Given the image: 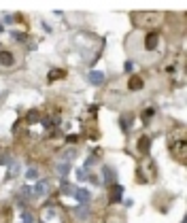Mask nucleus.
I'll list each match as a JSON object with an SVG mask.
<instances>
[{
  "instance_id": "nucleus-8",
  "label": "nucleus",
  "mask_w": 187,
  "mask_h": 223,
  "mask_svg": "<svg viewBox=\"0 0 187 223\" xmlns=\"http://www.w3.org/2000/svg\"><path fill=\"white\" fill-rule=\"evenodd\" d=\"M142 85H145V81H142L140 77H132V79H130V83H128V87L132 89V92H136V89H140Z\"/></svg>"
},
{
  "instance_id": "nucleus-17",
  "label": "nucleus",
  "mask_w": 187,
  "mask_h": 223,
  "mask_svg": "<svg viewBox=\"0 0 187 223\" xmlns=\"http://www.w3.org/2000/svg\"><path fill=\"white\" fill-rule=\"evenodd\" d=\"M123 68H126V72H130L132 68H134V62H126V66H123Z\"/></svg>"
},
{
  "instance_id": "nucleus-5",
  "label": "nucleus",
  "mask_w": 187,
  "mask_h": 223,
  "mask_svg": "<svg viewBox=\"0 0 187 223\" xmlns=\"http://www.w3.org/2000/svg\"><path fill=\"white\" fill-rule=\"evenodd\" d=\"M0 64H2V66H13V64H15V58H13L9 51H0Z\"/></svg>"
},
{
  "instance_id": "nucleus-18",
  "label": "nucleus",
  "mask_w": 187,
  "mask_h": 223,
  "mask_svg": "<svg viewBox=\"0 0 187 223\" xmlns=\"http://www.w3.org/2000/svg\"><path fill=\"white\" fill-rule=\"evenodd\" d=\"M77 176H79V181H83V178H85V170H79V172H77Z\"/></svg>"
},
{
  "instance_id": "nucleus-12",
  "label": "nucleus",
  "mask_w": 187,
  "mask_h": 223,
  "mask_svg": "<svg viewBox=\"0 0 187 223\" xmlns=\"http://www.w3.org/2000/svg\"><path fill=\"white\" fill-rule=\"evenodd\" d=\"M55 170H58V174H68V172H70V166L68 164H58Z\"/></svg>"
},
{
  "instance_id": "nucleus-15",
  "label": "nucleus",
  "mask_w": 187,
  "mask_h": 223,
  "mask_svg": "<svg viewBox=\"0 0 187 223\" xmlns=\"http://www.w3.org/2000/svg\"><path fill=\"white\" fill-rule=\"evenodd\" d=\"M58 77H64V72L62 70H51L49 72V81H53V79H58Z\"/></svg>"
},
{
  "instance_id": "nucleus-9",
  "label": "nucleus",
  "mask_w": 187,
  "mask_h": 223,
  "mask_svg": "<svg viewBox=\"0 0 187 223\" xmlns=\"http://www.w3.org/2000/svg\"><path fill=\"white\" fill-rule=\"evenodd\" d=\"M145 45H147V49H155V45H157V34H155V32H149Z\"/></svg>"
},
{
  "instance_id": "nucleus-7",
  "label": "nucleus",
  "mask_w": 187,
  "mask_h": 223,
  "mask_svg": "<svg viewBox=\"0 0 187 223\" xmlns=\"http://www.w3.org/2000/svg\"><path fill=\"white\" fill-rule=\"evenodd\" d=\"M102 178H104V183H115V172L108 166H104L102 168Z\"/></svg>"
},
{
  "instance_id": "nucleus-16",
  "label": "nucleus",
  "mask_w": 187,
  "mask_h": 223,
  "mask_svg": "<svg viewBox=\"0 0 187 223\" xmlns=\"http://www.w3.org/2000/svg\"><path fill=\"white\" fill-rule=\"evenodd\" d=\"M74 155H77V151H66V153H64V157H66V159H72Z\"/></svg>"
},
{
  "instance_id": "nucleus-14",
  "label": "nucleus",
  "mask_w": 187,
  "mask_h": 223,
  "mask_svg": "<svg viewBox=\"0 0 187 223\" xmlns=\"http://www.w3.org/2000/svg\"><path fill=\"white\" fill-rule=\"evenodd\" d=\"M26 176H28V178H30V181H34L36 176H38V170H36V168H30V170H28V172H26Z\"/></svg>"
},
{
  "instance_id": "nucleus-13",
  "label": "nucleus",
  "mask_w": 187,
  "mask_h": 223,
  "mask_svg": "<svg viewBox=\"0 0 187 223\" xmlns=\"http://www.w3.org/2000/svg\"><path fill=\"white\" fill-rule=\"evenodd\" d=\"M62 191H64V193H74V191H77V189L72 187V185H68V183H66V181H64V185H62Z\"/></svg>"
},
{
  "instance_id": "nucleus-3",
  "label": "nucleus",
  "mask_w": 187,
  "mask_h": 223,
  "mask_svg": "<svg viewBox=\"0 0 187 223\" xmlns=\"http://www.w3.org/2000/svg\"><path fill=\"white\" fill-rule=\"evenodd\" d=\"M49 187H51V183H49V181H38L32 191H34V196H45L47 191H49Z\"/></svg>"
},
{
  "instance_id": "nucleus-4",
  "label": "nucleus",
  "mask_w": 187,
  "mask_h": 223,
  "mask_svg": "<svg viewBox=\"0 0 187 223\" xmlns=\"http://www.w3.org/2000/svg\"><path fill=\"white\" fill-rule=\"evenodd\" d=\"M74 198L79 200L81 204H87V202L92 200V193H89L87 189H77V191H74Z\"/></svg>"
},
{
  "instance_id": "nucleus-6",
  "label": "nucleus",
  "mask_w": 187,
  "mask_h": 223,
  "mask_svg": "<svg viewBox=\"0 0 187 223\" xmlns=\"http://www.w3.org/2000/svg\"><path fill=\"white\" fill-rule=\"evenodd\" d=\"M149 147H151V138H149V136H142V138L138 140V151L140 153H147V151H149Z\"/></svg>"
},
{
  "instance_id": "nucleus-2",
  "label": "nucleus",
  "mask_w": 187,
  "mask_h": 223,
  "mask_svg": "<svg viewBox=\"0 0 187 223\" xmlns=\"http://www.w3.org/2000/svg\"><path fill=\"white\" fill-rule=\"evenodd\" d=\"M104 72H98V70H92L89 74H87V81L92 83V85H102L104 83Z\"/></svg>"
},
{
  "instance_id": "nucleus-1",
  "label": "nucleus",
  "mask_w": 187,
  "mask_h": 223,
  "mask_svg": "<svg viewBox=\"0 0 187 223\" xmlns=\"http://www.w3.org/2000/svg\"><path fill=\"white\" fill-rule=\"evenodd\" d=\"M123 198V187L119 185V183H113L111 185V191H108V200L111 202H121Z\"/></svg>"
},
{
  "instance_id": "nucleus-10",
  "label": "nucleus",
  "mask_w": 187,
  "mask_h": 223,
  "mask_svg": "<svg viewBox=\"0 0 187 223\" xmlns=\"http://www.w3.org/2000/svg\"><path fill=\"white\" fill-rule=\"evenodd\" d=\"M175 149L179 151V159H181V162H185V157H183V151H185V140H179L175 145Z\"/></svg>"
},
{
  "instance_id": "nucleus-11",
  "label": "nucleus",
  "mask_w": 187,
  "mask_h": 223,
  "mask_svg": "<svg viewBox=\"0 0 187 223\" xmlns=\"http://www.w3.org/2000/svg\"><path fill=\"white\" fill-rule=\"evenodd\" d=\"M77 215H79V219H85V217H87V215H89V208H87V206H85V204H83L81 208H77Z\"/></svg>"
}]
</instances>
